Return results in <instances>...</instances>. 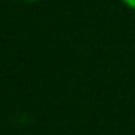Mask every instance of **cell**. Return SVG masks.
Wrapping results in <instances>:
<instances>
[{
    "instance_id": "2",
    "label": "cell",
    "mask_w": 135,
    "mask_h": 135,
    "mask_svg": "<svg viewBox=\"0 0 135 135\" xmlns=\"http://www.w3.org/2000/svg\"><path fill=\"white\" fill-rule=\"evenodd\" d=\"M28 2H35V0H28Z\"/></svg>"
},
{
    "instance_id": "1",
    "label": "cell",
    "mask_w": 135,
    "mask_h": 135,
    "mask_svg": "<svg viewBox=\"0 0 135 135\" xmlns=\"http://www.w3.org/2000/svg\"><path fill=\"white\" fill-rule=\"evenodd\" d=\"M122 2H124L126 6H129V8H133V9H135V0H122Z\"/></svg>"
}]
</instances>
